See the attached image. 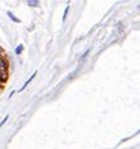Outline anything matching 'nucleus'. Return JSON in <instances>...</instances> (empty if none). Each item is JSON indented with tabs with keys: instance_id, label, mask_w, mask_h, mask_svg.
Instances as JSON below:
<instances>
[{
	"instance_id": "f257e3e1",
	"label": "nucleus",
	"mask_w": 140,
	"mask_h": 149,
	"mask_svg": "<svg viewBox=\"0 0 140 149\" xmlns=\"http://www.w3.org/2000/svg\"><path fill=\"white\" fill-rule=\"evenodd\" d=\"M35 74H37V72H34V73H33V74H32V76H30V77H29V79L27 80V81H25V84L23 85V87H21V88H20V90H19L20 92H21V91H23V90H24V88H25V87H27V86H28V85H29V84H30V82H32V81H33V80H34Z\"/></svg>"
},
{
	"instance_id": "f03ea898",
	"label": "nucleus",
	"mask_w": 140,
	"mask_h": 149,
	"mask_svg": "<svg viewBox=\"0 0 140 149\" xmlns=\"http://www.w3.org/2000/svg\"><path fill=\"white\" fill-rule=\"evenodd\" d=\"M6 67H8V62H6L5 58H0V71H6Z\"/></svg>"
},
{
	"instance_id": "7ed1b4c3",
	"label": "nucleus",
	"mask_w": 140,
	"mask_h": 149,
	"mask_svg": "<svg viewBox=\"0 0 140 149\" xmlns=\"http://www.w3.org/2000/svg\"><path fill=\"white\" fill-rule=\"evenodd\" d=\"M6 77H8V72L6 71H0V84L4 82L6 80Z\"/></svg>"
},
{
	"instance_id": "20e7f679",
	"label": "nucleus",
	"mask_w": 140,
	"mask_h": 149,
	"mask_svg": "<svg viewBox=\"0 0 140 149\" xmlns=\"http://www.w3.org/2000/svg\"><path fill=\"white\" fill-rule=\"evenodd\" d=\"M8 15H9V18H10V19H12L13 22H15V23H20V19H19V18H17L12 12H8Z\"/></svg>"
},
{
	"instance_id": "39448f33",
	"label": "nucleus",
	"mask_w": 140,
	"mask_h": 149,
	"mask_svg": "<svg viewBox=\"0 0 140 149\" xmlns=\"http://www.w3.org/2000/svg\"><path fill=\"white\" fill-rule=\"evenodd\" d=\"M23 49H24V46H21V44H19V46H18L17 48H15V54H18L19 56L21 52H23Z\"/></svg>"
},
{
	"instance_id": "423d86ee",
	"label": "nucleus",
	"mask_w": 140,
	"mask_h": 149,
	"mask_svg": "<svg viewBox=\"0 0 140 149\" xmlns=\"http://www.w3.org/2000/svg\"><path fill=\"white\" fill-rule=\"evenodd\" d=\"M8 119H9V115H6V116H5L4 119H3V120H1V121H0V128H1V126H3V125H4V124H5V123H6V120H8Z\"/></svg>"
},
{
	"instance_id": "0eeeda50",
	"label": "nucleus",
	"mask_w": 140,
	"mask_h": 149,
	"mask_svg": "<svg viewBox=\"0 0 140 149\" xmlns=\"http://www.w3.org/2000/svg\"><path fill=\"white\" fill-rule=\"evenodd\" d=\"M28 5H30V6H38L39 5V1H28Z\"/></svg>"
},
{
	"instance_id": "6e6552de",
	"label": "nucleus",
	"mask_w": 140,
	"mask_h": 149,
	"mask_svg": "<svg viewBox=\"0 0 140 149\" xmlns=\"http://www.w3.org/2000/svg\"><path fill=\"white\" fill-rule=\"evenodd\" d=\"M68 10H69V6H66V10H64V14H63V20H66V18H67Z\"/></svg>"
},
{
	"instance_id": "1a4fd4ad",
	"label": "nucleus",
	"mask_w": 140,
	"mask_h": 149,
	"mask_svg": "<svg viewBox=\"0 0 140 149\" xmlns=\"http://www.w3.org/2000/svg\"><path fill=\"white\" fill-rule=\"evenodd\" d=\"M3 56H4V51L0 48V58H3Z\"/></svg>"
}]
</instances>
